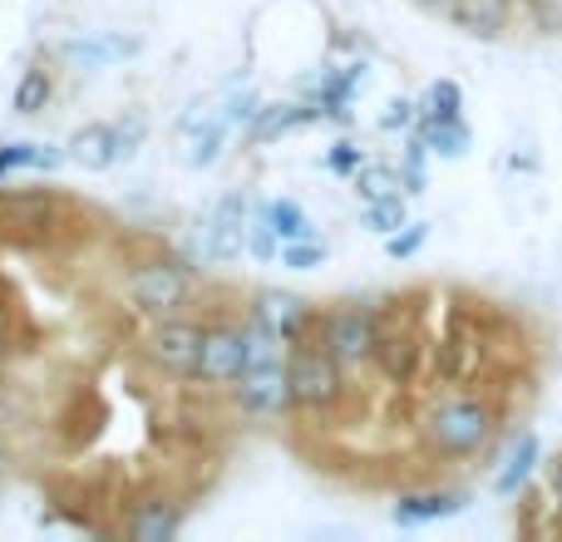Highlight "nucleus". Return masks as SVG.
Returning <instances> with one entry per match:
<instances>
[{
	"label": "nucleus",
	"instance_id": "nucleus-37",
	"mask_svg": "<svg viewBox=\"0 0 562 542\" xmlns=\"http://www.w3.org/2000/svg\"><path fill=\"white\" fill-rule=\"evenodd\" d=\"M0 464H5V449H0Z\"/></svg>",
	"mask_w": 562,
	"mask_h": 542
},
{
	"label": "nucleus",
	"instance_id": "nucleus-27",
	"mask_svg": "<svg viewBox=\"0 0 562 542\" xmlns=\"http://www.w3.org/2000/svg\"><path fill=\"white\" fill-rule=\"evenodd\" d=\"M425 158H429V148L425 144H419V138H415V144H409L405 148V163H400V183H405V193H425V188H429V173H425Z\"/></svg>",
	"mask_w": 562,
	"mask_h": 542
},
{
	"label": "nucleus",
	"instance_id": "nucleus-5",
	"mask_svg": "<svg viewBox=\"0 0 562 542\" xmlns=\"http://www.w3.org/2000/svg\"><path fill=\"white\" fill-rule=\"evenodd\" d=\"M247 217H252L247 193L217 197V207L203 223V237H198V257H203L207 267H223V262H233V257H243L247 252Z\"/></svg>",
	"mask_w": 562,
	"mask_h": 542
},
{
	"label": "nucleus",
	"instance_id": "nucleus-16",
	"mask_svg": "<svg viewBox=\"0 0 562 542\" xmlns=\"http://www.w3.org/2000/svg\"><path fill=\"white\" fill-rule=\"evenodd\" d=\"M419 144L429 148L435 158H464L469 154V144H474V134H469V124L464 118H419Z\"/></svg>",
	"mask_w": 562,
	"mask_h": 542
},
{
	"label": "nucleus",
	"instance_id": "nucleus-11",
	"mask_svg": "<svg viewBox=\"0 0 562 542\" xmlns=\"http://www.w3.org/2000/svg\"><path fill=\"white\" fill-rule=\"evenodd\" d=\"M178 134H183V154L178 158L188 168H213L227 144V118H223V109H213V114L193 118V124H178Z\"/></svg>",
	"mask_w": 562,
	"mask_h": 542
},
{
	"label": "nucleus",
	"instance_id": "nucleus-36",
	"mask_svg": "<svg viewBox=\"0 0 562 542\" xmlns=\"http://www.w3.org/2000/svg\"><path fill=\"white\" fill-rule=\"evenodd\" d=\"M429 5H454V0H429Z\"/></svg>",
	"mask_w": 562,
	"mask_h": 542
},
{
	"label": "nucleus",
	"instance_id": "nucleus-25",
	"mask_svg": "<svg viewBox=\"0 0 562 542\" xmlns=\"http://www.w3.org/2000/svg\"><path fill=\"white\" fill-rule=\"evenodd\" d=\"M409 223V213H405V193H395V197H380V203H366V227L375 237H390V233H400V227Z\"/></svg>",
	"mask_w": 562,
	"mask_h": 542
},
{
	"label": "nucleus",
	"instance_id": "nucleus-3",
	"mask_svg": "<svg viewBox=\"0 0 562 542\" xmlns=\"http://www.w3.org/2000/svg\"><path fill=\"white\" fill-rule=\"evenodd\" d=\"M286 380H291V405L296 409L330 415V409L346 399V370H340L321 346H291L286 350Z\"/></svg>",
	"mask_w": 562,
	"mask_h": 542
},
{
	"label": "nucleus",
	"instance_id": "nucleus-8",
	"mask_svg": "<svg viewBox=\"0 0 562 542\" xmlns=\"http://www.w3.org/2000/svg\"><path fill=\"white\" fill-rule=\"evenodd\" d=\"M247 370V330L233 326V320H217V326H203V350H198V380L207 385H233Z\"/></svg>",
	"mask_w": 562,
	"mask_h": 542
},
{
	"label": "nucleus",
	"instance_id": "nucleus-9",
	"mask_svg": "<svg viewBox=\"0 0 562 542\" xmlns=\"http://www.w3.org/2000/svg\"><path fill=\"white\" fill-rule=\"evenodd\" d=\"M252 320H262L267 330H277L281 340H301V330L311 326V301L296 296V291H257V306H252Z\"/></svg>",
	"mask_w": 562,
	"mask_h": 542
},
{
	"label": "nucleus",
	"instance_id": "nucleus-13",
	"mask_svg": "<svg viewBox=\"0 0 562 542\" xmlns=\"http://www.w3.org/2000/svg\"><path fill=\"white\" fill-rule=\"evenodd\" d=\"M69 163H79L85 173H104V168L119 163V138H114V124H85L75 128L69 138Z\"/></svg>",
	"mask_w": 562,
	"mask_h": 542
},
{
	"label": "nucleus",
	"instance_id": "nucleus-14",
	"mask_svg": "<svg viewBox=\"0 0 562 542\" xmlns=\"http://www.w3.org/2000/svg\"><path fill=\"white\" fill-rule=\"evenodd\" d=\"M316 118H326L321 104H262L257 118L247 124V138H252V144H272L281 134H296V128L316 124Z\"/></svg>",
	"mask_w": 562,
	"mask_h": 542
},
{
	"label": "nucleus",
	"instance_id": "nucleus-1",
	"mask_svg": "<svg viewBox=\"0 0 562 542\" xmlns=\"http://www.w3.org/2000/svg\"><path fill=\"white\" fill-rule=\"evenodd\" d=\"M494 425L498 419L484 399H469V395L439 399L425 415V444H429V454H439V459H469L494 439Z\"/></svg>",
	"mask_w": 562,
	"mask_h": 542
},
{
	"label": "nucleus",
	"instance_id": "nucleus-29",
	"mask_svg": "<svg viewBox=\"0 0 562 542\" xmlns=\"http://www.w3.org/2000/svg\"><path fill=\"white\" fill-rule=\"evenodd\" d=\"M326 262V247L311 237V242H281V267H291V271H311V267H321Z\"/></svg>",
	"mask_w": 562,
	"mask_h": 542
},
{
	"label": "nucleus",
	"instance_id": "nucleus-17",
	"mask_svg": "<svg viewBox=\"0 0 562 542\" xmlns=\"http://www.w3.org/2000/svg\"><path fill=\"white\" fill-rule=\"evenodd\" d=\"M449 10H454L459 30H469L479 39H494L504 30V0H454Z\"/></svg>",
	"mask_w": 562,
	"mask_h": 542
},
{
	"label": "nucleus",
	"instance_id": "nucleus-6",
	"mask_svg": "<svg viewBox=\"0 0 562 542\" xmlns=\"http://www.w3.org/2000/svg\"><path fill=\"white\" fill-rule=\"evenodd\" d=\"M198 350H203V326L198 320H168L158 316V326L144 340V360L158 375H193Z\"/></svg>",
	"mask_w": 562,
	"mask_h": 542
},
{
	"label": "nucleus",
	"instance_id": "nucleus-19",
	"mask_svg": "<svg viewBox=\"0 0 562 542\" xmlns=\"http://www.w3.org/2000/svg\"><path fill=\"white\" fill-rule=\"evenodd\" d=\"M350 183H356V193H360V203H380V197H395L400 188V168H390V163H360L356 173H350Z\"/></svg>",
	"mask_w": 562,
	"mask_h": 542
},
{
	"label": "nucleus",
	"instance_id": "nucleus-7",
	"mask_svg": "<svg viewBox=\"0 0 562 542\" xmlns=\"http://www.w3.org/2000/svg\"><path fill=\"white\" fill-rule=\"evenodd\" d=\"M233 399L243 415H257V419H277L286 415L291 405V380H286V360H272V365H252L233 380Z\"/></svg>",
	"mask_w": 562,
	"mask_h": 542
},
{
	"label": "nucleus",
	"instance_id": "nucleus-28",
	"mask_svg": "<svg viewBox=\"0 0 562 542\" xmlns=\"http://www.w3.org/2000/svg\"><path fill=\"white\" fill-rule=\"evenodd\" d=\"M425 242H429V223H405L400 233L385 237V252L395 257V262H405V257H415Z\"/></svg>",
	"mask_w": 562,
	"mask_h": 542
},
{
	"label": "nucleus",
	"instance_id": "nucleus-21",
	"mask_svg": "<svg viewBox=\"0 0 562 542\" xmlns=\"http://www.w3.org/2000/svg\"><path fill=\"white\" fill-rule=\"evenodd\" d=\"M267 217H272V233L281 237V242H311V237H316L311 217L301 213L291 197H277V203H267Z\"/></svg>",
	"mask_w": 562,
	"mask_h": 542
},
{
	"label": "nucleus",
	"instance_id": "nucleus-26",
	"mask_svg": "<svg viewBox=\"0 0 562 542\" xmlns=\"http://www.w3.org/2000/svg\"><path fill=\"white\" fill-rule=\"evenodd\" d=\"M257 109H262V94H257V89H233V94L223 99V118H227V128L252 124Z\"/></svg>",
	"mask_w": 562,
	"mask_h": 542
},
{
	"label": "nucleus",
	"instance_id": "nucleus-34",
	"mask_svg": "<svg viewBox=\"0 0 562 542\" xmlns=\"http://www.w3.org/2000/svg\"><path fill=\"white\" fill-rule=\"evenodd\" d=\"M548 488H553V498H558V504H562V459H558V464H553V468H548Z\"/></svg>",
	"mask_w": 562,
	"mask_h": 542
},
{
	"label": "nucleus",
	"instance_id": "nucleus-30",
	"mask_svg": "<svg viewBox=\"0 0 562 542\" xmlns=\"http://www.w3.org/2000/svg\"><path fill=\"white\" fill-rule=\"evenodd\" d=\"M144 134H148V118L138 114V109H128L124 124L114 128V138H119V158H134V154H138V144H144Z\"/></svg>",
	"mask_w": 562,
	"mask_h": 542
},
{
	"label": "nucleus",
	"instance_id": "nucleus-2",
	"mask_svg": "<svg viewBox=\"0 0 562 542\" xmlns=\"http://www.w3.org/2000/svg\"><path fill=\"white\" fill-rule=\"evenodd\" d=\"M321 350L336 360L340 370H360L375 360V346H380V316L360 301H346V306L326 310L321 316Z\"/></svg>",
	"mask_w": 562,
	"mask_h": 542
},
{
	"label": "nucleus",
	"instance_id": "nucleus-23",
	"mask_svg": "<svg viewBox=\"0 0 562 542\" xmlns=\"http://www.w3.org/2000/svg\"><path fill=\"white\" fill-rule=\"evenodd\" d=\"M247 252H252L257 262H272V257H281V237L272 233L267 203H257V207H252V217H247Z\"/></svg>",
	"mask_w": 562,
	"mask_h": 542
},
{
	"label": "nucleus",
	"instance_id": "nucleus-35",
	"mask_svg": "<svg viewBox=\"0 0 562 542\" xmlns=\"http://www.w3.org/2000/svg\"><path fill=\"white\" fill-rule=\"evenodd\" d=\"M5 346H10V326H5V310H0V360H5Z\"/></svg>",
	"mask_w": 562,
	"mask_h": 542
},
{
	"label": "nucleus",
	"instance_id": "nucleus-15",
	"mask_svg": "<svg viewBox=\"0 0 562 542\" xmlns=\"http://www.w3.org/2000/svg\"><path fill=\"white\" fill-rule=\"evenodd\" d=\"M538 434H518L514 439V449H508V459L498 464V474H494V494L498 498H514V494H524V484L533 478V468H538Z\"/></svg>",
	"mask_w": 562,
	"mask_h": 542
},
{
	"label": "nucleus",
	"instance_id": "nucleus-12",
	"mask_svg": "<svg viewBox=\"0 0 562 542\" xmlns=\"http://www.w3.org/2000/svg\"><path fill=\"white\" fill-rule=\"evenodd\" d=\"M183 528V508L173 498H144L134 513L124 518V533L134 542H173Z\"/></svg>",
	"mask_w": 562,
	"mask_h": 542
},
{
	"label": "nucleus",
	"instance_id": "nucleus-18",
	"mask_svg": "<svg viewBox=\"0 0 562 542\" xmlns=\"http://www.w3.org/2000/svg\"><path fill=\"white\" fill-rule=\"evenodd\" d=\"M415 355H419L415 336H385V330H380L375 365L385 370V380H409V375H415Z\"/></svg>",
	"mask_w": 562,
	"mask_h": 542
},
{
	"label": "nucleus",
	"instance_id": "nucleus-31",
	"mask_svg": "<svg viewBox=\"0 0 562 542\" xmlns=\"http://www.w3.org/2000/svg\"><path fill=\"white\" fill-rule=\"evenodd\" d=\"M409 124H419V114H415V99H390L385 104V114H380V128H409Z\"/></svg>",
	"mask_w": 562,
	"mask_h": 542
},
{
	"label": "nucleus",
	"instance_id": "nucleus-33",
	"mask_svg": "<svg viewBox=\"0 0 562 542\" xmlns=\"http://www.w3.org/2000/svg\"><path fill=\"white\" fill-rule=\"evenodd\" d=\"M35 163V144H5L0 148V178L10 173V168H30Z\"/></svg>",
	"mask_w": 562,
	"mask_h": 542
},
{
	"label": "nucleus",
	"instance_id": "nucleus-32",
	"mask_svg": "<svg viewBox=\"0 0 562 542\" xmlns=\"http://www.w3.org/2000/svg\"><path fill=\"white\" fill-rule=\"evenodd\" d=\"M360 163H366V158H360L356 144H336V148L326 154V168H330V173H356Z\"/></svg>",
	"mask_w": 562,
	"mask_h": 542
},
{
	"label": "nucleus",
	"instance_id": "nucleus-10",
	"mask_svg": "<svg viewBox=\"0 0 562 542\" xmlns=\"http://www.w3.org/2000/svg\"><path fill=\"white\" fill-rule=\"evenodd\" d=\"M464 508H469V494H459V488H429V494H405L390 508V518H395V528H425V523L459 518Z\"/></svg>",
	"mask_w": 562,
	"mask_h": 542
},
{
	"label": "nucleus",
	"instance_id": "nucleus-20",
	"mask_svg": "<svg viewBox=\"0 0 562 542\" xmlns=\"http://www.w3.org/2000/svg\"><path fill=\"white\" fill-rule=\"evenodd\" d=\"M459 109H464V89H459L454 79H435V84L415 99L419 118H459Z\"/></svg>",
	"mask_w": 562,
	"mask_h": 542
},
{
	"label": "nucleus",
	"instance_id": "nucleus-4",
	"mask_svg": "<svg viewBox=\"0 0 562 542\" xmlns=\"http://www.w3.org/2000/svg\"><path fill=\"white\" fill-rule=\"evenodd\" d=\"M188 291H193L188 267L168 262V257L134 267V276H128V301H134L144 316H173V310L188 301Z\"/></svg>",
	"mask_w": 562,
	"mask_h": 542
},
{
	"label": "nucleus",
	"instance_id": "nucleus-24",
	"mask_svg": "<svg viewBox=\"0 0 562 542\" xmlns=\"http://www.w3.org/2000/svg\"><path fill=\"white\" fill-rule=\"evenodd\" d=\"M124 49H134V45H128V39H69V45H65V59H69V65L99 69V65H109L114 55H124Z\"/></svg>",
	"mask_w": 562,
	"mask_h": 542
},
{
	"label": "nucleus",
	"instance_id": "nucleus-22",
	"mask_svg": "<svg viewBox=\"0 0 562 542\" xmlns=\"http://www.w3.org/2000/svg\"><path fill=\"white\" fill-rule=\"evenodd\" d=\"M49 94H55V79H49V69L45 65L25 69V75H20V84H15V114H40V109L49 104Z\"/></svg>",
	"mask_w": 562,
	"mask_h": 542
}]
</instances>
